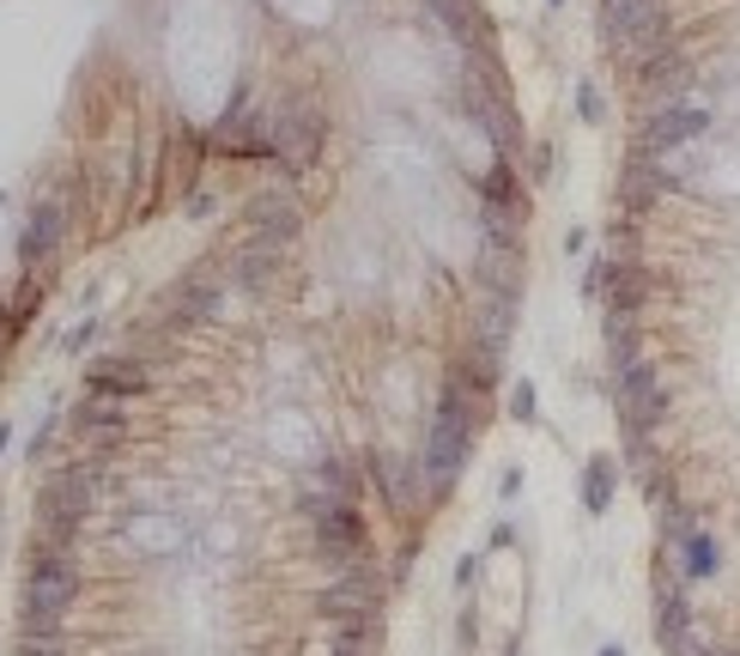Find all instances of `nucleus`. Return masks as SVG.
<instances>
[{
	"mask_svg": "<svg viewBox=\"0 0 740 656\" xmlns=\"http://www.w3.org/2000/svg\"><path fill=\"white\" fill-rule=\"evenodd\" d=\"M55 238H61V208H55V201H37L31 225H24V243H19L24 268H37V255H49V250H55Z\"/></svg>",
	"mask_w": 740,
	"mask_h": 656,
	"instance_id": "5",
	"label": "nucleus"
},
{
	"mask_svg": "<svg viewBox=\"0 0 740 656\" xmlns=\"http://www.w3.org/2000/svg\"><path fill=\"white\" fill-rule=\"evenodd\" d=\"M577 110H582V122H607V98H601V92H595V85H589V80H582V85H577Z\"/></svg>",
	"mask_w": 740,
	"mask_h": 656,
	"instance_id": "7",
	"label": "nucleus"
},
{
	"mask_svg": "<svg viewBox=\"0 0 740 656\" xmlns=\"http://www.w3.org/2000/svg\"><path fill=\"white\" fill-rule=\"evenodd\" d=\"M668 535H673V565H680L686 584H704V577H717V565H722L717 535L698 529V523L686 517V511H673V517H668Z\"/></svg>",
	"mask_w": 740,
	"mask_h": 656,
	"instance_id": "3",
	"label": "nucleus"
},
{
	"mask_svg": "<svg viewBox=\"0 0 740 656\" xmlns=\"http://www.w3.org/2000/svg\"><path fill=\"white\" fill-rule=\"evenodd\" d=\"M614 486H619L614 456H589V462H582V511H589V517H607V505H614Z\"/></svg>",
	"mask_w": 740,
	"mask_h": 656,
	"instance_id": "4",
	"label": "nucleus"
},
{
	"mask_svg": "<svg viewBox=\"0 0 740 656\" xmlns=\"http://www.w3.org/2000/svg\"><path fill=\"white\" fill-rule=\"evenodd\" d=\"M535 414H540V395H535V383H516V390H510V420H523V426H528Z\"/></svg>",
	"mask_w": 740,
	"mask_h": 656,
	"instance_id": "6",
	"label": "nucleus"
},
{
	"mask_svg": "<svg viewBox=\"0 0 740 656\" xmlns=\"http://www.w3.org/2000/svg\"><path fill=\"white\" fill-rule=\"evenodd\" d=\"M12 444V426H7V420H0V450H7Z\"/></svg>",
	"mask_w": 740,
	"mask_h": 656,
	"instance_id": "9",
	"label": "nucleus"
},
{
	"mask_svg": "<svg viewBox=\"0 0 740 656\" xmlns=\"http://www.w3.org/2000/svg\"><path fill=\"white\" fill-rule=\"evenodd\" d=\"M73 596H80V572H73V559H68V553H43V547H37L31 577H24V596H19L24 633L55 638L61 620H68V608H73Z\"/></svg>",
	"mask_w": 740,
	"mask_h": 656,
	"instance_id": "2",
	"label": "nucleus"
},
{
	"mask_svg": "<svg viewBox=\"0 0 740 656\" xmlns=\"http://www.w3.org/2000/svg\"><path fill=\"white\" fill-rule=\"evenodd\" d=\"M474 437H479V407H474V395H467L462 383H444V395H437V420H432V437H425V468H419V481L432 486V493L456 486V474L467 468V456H474Z\"/></svg>",
	"mask_w": 740,
	"mask_h": 656,
	"instance_id": "1",
	"label": "nucleus"
},
{
	"mask_svg": "<svg viewBox=\"0 0 740 656\" xmlns=\"http://www.w3.org/2000/svg\"><path fill=\"white\" fill-rule=\"evenodd\" d=\"M601 656H619V650H614V645H607V650H601Z\"/></svg>",
	"mask_w": 740,
	"mask_h": 656,
	"instance_id": "10",
	"label": "nucleus"
},
{
	"mask_svg": "<svg viewBox=\"0 0 740 656\" xmlns=\"http://www.w3.org/2000/svg\"><path fill=\"white\" fill-rule=\"evenodd\" d=\"M19 656H61V645H55V638H43V633H24Z\"/></svg>",
	"mask_w": 740,
	"mask_h": 656,
	"instance_id": "8",
	"label": "nucleus"
},
{
	"mask_svg": "<svg viewBox=\"0 0 740 656\" xmlns=\"http://www.w3.org/2000/svg\"><path fill=\"white\" fill-rule=\"evenodd\" d=\"M553 7H558V0H553Z\"/></svg>",
	"mask_w": 740,
	"mask_h": 656,
	"instance_id": "11",
	"label": "nucleus"
}]
</instances>
